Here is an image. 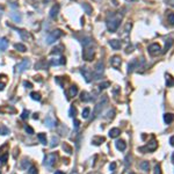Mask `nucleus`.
Returning <instances> with one entry per match:
<instances>
[{
    "instance_id": "nucleus-1",
    "label": "nucleus",
    "mask_w": 174,
    "mask_h": 174,
    "mask_svg": "<svg viewBox=\"0 0 174 174\" xmlns=\"http://www.w3.org/2000/svg\"><path fill=\"white\" fill-rule=\"evenodd\" d=\"M122 18H123V15L121 13H112L108 15L106 25L110 33H115L117 30V28L120 27V23L122 21Z\"/></svg>"
},
{
    "instance_id": "nucleus-2",
    "label": "nucleus",
    "mask_w": 174,
    "mask_h": 174,
    "mask_svg": "<svg viewBox=\"0 0 174 174\" xmlns=\"http://www.w3.org/2000/svg\"><path fill=\"white\" fill-rule=\"evenodd\" d=\"M94 56H95V49H94V45H93L92 42H91L90 44L85 45L84 52H82V57H84V59L87 60V62H92L93 58H94Z\"/></svg>"
},
{
    "instance_id": "nucleus-3",
    "label": "nucleus",
    "mask_w": 174,
    "mask_h": 174,
    "mask_svg": "<svg viewBox=\"0 0 174 174\" xmlns=\"http://www.w3.org/2000/svg\"><path fill=\"white\" fill-rule=\"evenodd\" d=\"M62 36H63V32H62L60 29H56V30L51 32V33L48 35V37H47V43H48V44H52L55 41L59 40Z\"/></svg>"
},
{
    "instance_id": "nucleus-4",
    "label": "nucleus",
    "mask_w": 174,
    "mask_h": 174,
    "mask_svg": "<svg viewBox=\"0 0 174 174\" xmlns=\"http://www.w3.org/2000/svg\"><path fill=\"white\" fill-rule=\"evenodd\" d=\"M157 149H158V143H157L156 139H152L151 142H149V144H146L144 147H139L138 150L144 152V153H146V152H153Z\"/></svg>"
},
{
    "instance_id": "nucleus-5",
    "label": "nucleus",
    "mask_w": 174,
    "mask_h": 174,
    "mask_svg": "<svg viewBox=\"0 0 174 174\" xmlns=\"http://www.w3.org/2000/svg\"><path fill=\"white\" fill-rule=\"evenodd\" d=\"M147 51H149V53H150L151 56L156 57V56H158V55L161 53V47H160L158 43H152V44L147 48Z\"/></svg>"
},
{
    "instance_id": "nucleus-6",
    "label": "nucleus",
    "mask_w": 174,
    "mask_h": 174,
    "mask_svg": "<svg viewBox=\"0 0 174 174\" xmlns=\"http://www.w3.org/2000/svg\"><path fill=\"white\" fill-rule=\"evenodd\" d=\"M80 72H81V74L84 75V78H85V80L87 81V82H91L92 81V79H93V72L88 69V67H86V66H82L81 69H80Z\"/></svg>"
},
{
    "instance_id": "nucleus-7",
    "label": "nucleus",
    "mask_w": 174,
    "mask_h": 174,
    "mask_svg": "<svg viewBox=\"0 0 174 174\" xmlns=\"http://www.w3.org/2000/svg\"><path fill=\"white\" fill-rule=\"evenodd\" d=\"M103 72H105L103 63L102 62H98L97 65H95V69H94V77H95V79H100L102 77Z\"/></svg>"
},
{
    "instance_id": "nucleus-8",
    "label": "nucleus",
    "mask_w": 174,
    "mask_h": 174,
    "mask_svg": "<svg viewBox=\"0 0 174 174\" xmlns=\"http://www.w3.org/2000/svg\"><path fill=\"white\" fill-rule=\"evenodd\" d=\"M108 102V98L106 97V95H103V98L101 99V101L99 102V103H97V106H95V108H94V115L95 116H98L100 113H101V110H102V108L105 107V105Z\"/></svg>"
},
{
    "instance_id": "nucleus-9",
    "label": "nucleus",
    "mask_w": 174,
    "mask_h": 174,
    "mask_svg": "<svg viewBox=\"0 0 174 174\" xmlns=\"http://www.w3.org/2000/svg\"><path fill=\"white\" fill-rule=\"evenodd\" d=\"M57 158H58V154H57V153H49V154L45 157L44 165H45L47 167H51V166L56 162Z\"/></svg>"
},
{
    "instance_id": "nucleus-10",
    "label": "nucleus",
    "mask_w": 174,
    "mask_h": 174,
    "mask_svg": "<svg viewBox=\"0 0 174 174\" xmlns=\"http://www.w3.org/2000/svg\"><path fill=\"white\" fill-rule=\"evenodd\" d=\"M110 65H112L114 69L120 70V67H121V65H122V58H121L120 56H117V55L113 56V57L110 58Z\"/></svg>"
},
{
    "instance_id": "nucleus-11",
    "label": "nucleus",
    "mask_w": 174,
    "mask_h": 174,
    "mask_svg": "<svg viewBox=\"0 0 174 174\" xmlns=\"http://www.w3.org/2000/svg\"><path fill=\"white\" fill-rule=\"evenodd\" d=\"M29 66H30V60H29L28 58H25V59L16 66V71H18L19 73H21V72L26 71L27 69H29Z\"/></svg>"
},
{
    "instance_id": "nucleus-12",
    "label": "nucleus",
    "mask_w": 174,
    "mask_h": 174,
    "mask_svg": "<svg viewBox=\"0 0 174 174\" xmlns=\"http://www.w3.org/2000/svg\"><path fill=\"white\" fill-rule=\"evenodd\" d=\"M18 34L20 35V37H21L22 41H27V42L33 41V35L29 32H27V30H23V29L18 30Z\"/></svg>"
},
{
    "instance_id": "nucleus-13",
    "label": "nucleus",
    "mask_w": 174,
    "mask_h": 174,
    "mask_svg": "<svg viewBox=\"0 0 174 174\" xmlns=\"http://www.w3.org/2000/svg\"><path fill=\"white\" fill-rule=\"evenodd\" d=\"M58 13H59V5L56 4V5H53V6L51 7V10H50V12H49V15H50L51 19H56L57 15H58Z\"/></svg>"
},
{
    "instance_id": "nucleus-14",
    "label": "nucleus",
    "mask_w": 174,
    "mask_h": 174,
    "mask_svg": "<svg viewBox=\"0 0 174 174\" xmlns=\"http://www.w3.org/2000/svg\"><path fill=\"white\" fill-rule=\"evenodd\" d=\"M109 45H110L114 50H119V49H121L122 43H121V41H119V40H110V41H109Z\"/></svg>"
},
{
    "instance_id": "nucleus-15",
    "label": "nucleus",
    "mask_w": 174,
    "mask_h": 174,
    "mask_svg": "<svg viewBox=\"0 0 174 174\" xmlns=\"http://www.w3.org/2000/svg\"><path fill=\"white\" fill-rule=\"evenodd\" d=\"M115 146H116V149H117V150H120V151H124V150L127 149V144H125V142H124L123 139H119V140H116Z\"/></svg>"
},
{
    "instance_id": "nucleus-16",
    "label": "nucleus",
    "mask_w": 174,
    "mask_h": 174,
    "mask_svg": "<svg viewBox=\"0 0 174 174\" xmlns=\"http://www.w3.org/2000/svg\"><path fill=\"white\" fill-rule=\"evenodd\" d=\"M65 58L64 57H59V58H55V59H51L50 60V64L51 65H63L65 64Z\"/></svg>"
},
{
    "instance_id": "nucleus-17",
    "label": "nucleus",
    "mask_w": 174,
    "mask_h": 174,
    "mask_svg": "<svg viewBox=\"0 0 174 174\" xmlns=\"http://www.w3.org/2000/svg\"><path fill=\"white\" fill-rule=\"evenodd\" d=\"M7 47H8V41H7V38H5V37L0 38V51H6V50H7Z\"/></svg>"
},
{
    "instance_id": "nucleus-18",
    "label": "nucleus",
    "mask_w": 174,
    "mask_h": 174,
    "mask_svg": "<svg viewBox=\"0 0 174 174\" xmlns=\"http://www.w3.org/2000/svg\"><path fill=\"white\" fill-rule=\"evenodd\" d=\"M135 69H139V60L138 59H134L130 64H129V72H132Z\"/></svg>"
},
{
    "instance_id": "nucleus-19",
    "label": "nucleus",
    "mask_w": 174,
    "mask_h": 174,
    "mask_svg": "<svg viewBox=\"0 0 174 174\" xmlns=\"http://www.w3.org/2000/svg\"><path fill=\"white\" fill-rule=\"evenodd\" d=\"M0 112L1 113H12V114H14V113H16V109L14 108V107H12V106H4V107H1L0 108Z\"/></svg>"
},
{
    "instance_id": "nucleus-20",
    "label": "nucleus",
    "mask_w": 174,
    "mask_h": 174,
    "mask_svg": "<svg viewBox=\"0 0 174 174\" xmlns=\"http://www.w3.org/2000/svg\"><path fill=\"white\" fill-rule=\"evenodd\" d=\"M80 100L84 101V102H88L92 100V97L90 95V93H87V92H81L80 94Z\"/></svg>"
},
{
    "instance_id": "nucleus-21",
    "label": "nucleus",
    "mask_w": 174,
    "mask_h": 174,
    "mask_svg": "<svg viewBox=\"0 0 174 174\" xmlns=\"http://www.w3.org/2000/svg\"><path fill=\"white\" fill-rule=\"evenodd\" d=\"M55 124H56V121L52 119V116H48V117L45 119V125H47L48 128L52 129V128L55 127Z\"/></svg>"
},
{
    "instance_id": "nucleus-22",
    "label": "nucleus",
    "mask_w": 174,
    "mask_h": 174,
    "mask_svg": "<svg viewBox=\"0 0 174 174\" xmlns=\"http://www.w3.org/2000/svg\"><path fill=\"white\" fill-rule=\"evenodd\" d=\"M164 121H165V123L171 124V123L174 121V114H172V113L165 114V115H164Z\"/></svg>"
},
{
    "instance_id": "nucleus-23",
    "label": "nucleus",
    "mask_w": 174,
    "mask_h": 174,
    "mask_svg": "<svg viewBox=\"0 0 174 174\" xmlns=\"http://www.w3.org/2000/svg\"><path fill=\"white\" fill-rule=\"evenodd\" d=\"M78 94V87L75 85H72L70 88H69V98H72V97H75Z\"/></svg>"
},
{
    "instance_id": "nucleus-24",
    "label": "nucleus",
    "mask_w": 174,
    "mask_h": 174,
    "mask_svg": "<svg viewBox=\"0 0 174 174\" xmlns=\"http://www.w3.org/2000/svg\"><path fill=\"white\" fill-rule=\"evenodd\" d=\"M82 8L85 10V13H86L87 15H91V14H92V12H93L92 6H91L90 4H87V3H84V4H82Z\"/></svg>"
},
{
    "instance_id": "nucleus-25",
    "label": "nucleus",
    "mask_w": 174,
    "mask_h": 174,
    "mask_svg": "<svg viewBox=\"0 0 174 174\" xmlns=\"http://www.w3.org/2000/svg\"><path fill=\"white\" fill-rule=\"evenodd\" d=\"M120 134H121V130H120L119 128H114V129H112V130L109 131V137L116 138V137L120 136Z\"/></svg>"
},
{
    "instance_id": "nucleus-26",
    "label": "nucleus",
    "mask_w": 174,
    "mask_h": 174,
    "mask_svg": "<svg viewBox=\"0 0 174 174\" xmlns=\"http://www.w3.org/2000/svg\"><path fill=\"white\" fill-rule=\"evenodd\" d=\"M106 139H105V137H102V136H95V137H93V139H92V142H93V144L94 145H100L102 142H105Z\"/></svg>"
},
{
    "instance_id": "nucleus-27",
    "label": "nucleus",
    "mask_w": 174,
    "mask_h": 174,
    "mask_svg": "<svg viewBox=\"0 0 174 174\" xmlns=\"http://www.w3.org/2000/svg\"><path fill=\"white\" fill-rule=\"evenodd\" d=\"M166 85L167 87H173L174 86V78L171 74H166Z\"/></svg>"
},
{
    "instance_id": "nucleus-28",
    "label": "nucleus",
    "mask_w": 174,
    "mask_h": 174,
    "mask_svg": "<svg viewBox=\"0 0 174 174\" xmlns=\"http://www.w3.org/2000/svg\"><path fill=\"white\" fill-rule=\"evenodd\" d=\"M14 48H15V50H18V51H20V52H26V51H27L26 45L22 44V43H15V44H14Z\"/></svg>"
},
{
    "instance_id": "nucleus-29",
    "label": "nucleus",
    "mask_w": 174,
    "mask_h": 174,
    "mask_svg": "<svg viewBox=\"0 0 174 174\" xmlns=\"http://www.w3.org/2000/svg\"><path fill=\"white\" fill-rule=\"evenodd\" d=\"M45 60H40L38 63H36V65H35V69L36 70H42V69H47V66H45Z\"/></svg>"
},
{
    "instance_id": "nucleus-30",
    "label": "nucleus",
    "mask_w": 174,
    "mask_h": 174,
    "mask_svg": "<svg viewBox=\"0 0 174 174\" xmlns=\"http://www.w3.org/2000/svg\"><path fill=\"white\" fill-rule=\"evenodd\" d=\"M30 98H32L33 100H35V101H41V99H42L41 94L37 93V92H32V93H30Z\"/></svg>"
},
{
    "instance_id": "nucleus-31",
    "label": "nucleus",
    "mask_w": 174,
    "mask_h": 174,
    "mask_svg": "<svg viewBox=\"0 0 174 174\" xmlns=\"http://www.w3.org/2000/svg\"><path fill=\"white\" fill-rule=\"evenodd\" d=\"M58 143H59V137H57V136H52V138H51V143H50V147H55V146H57V145H58Z\"/></svg>"
},
{
    "instance_id": "nucleus-32",
    "label": "nucleus",
    "mask_w": 174,
    "mask_h": 174,
    "mask_svg": "<svg viewBox=\"0 0 174 174\" xmlns=\"http://www.w3.org/2000/svg\"><path fill=\"white\" fill-rule=\"evenodd\" d=\"M10 132H11L10 129H8L6 125H0V135L5 136V135H8Z\"/></svg>"
},
{
    "instance_id": "nucleus-33",
    "label": "nucleus",
    "mask_w": 174,
    "mask_h": 174,
    "mask_svg": "<svg viewBox=\"0 0 174 174\" xmlns=\"http://www.w3.org/2000/svg\"><path fill=\"white\" fill-rule=\"evenodd\" d=\"M139 167H140L143 171H149L150 164H149V161H142V162L139 164Z\"/></svg>"
},
{
    "instance_id": "nucleus-34",
    "label": "nucleus",
    "mask_w": 174,
    "mask_h": 174,
    "mask_svg": "<svg viewBox=\"0 0 174 174\" xmlns=\"http://www.w3.org/2000/svg\"><path fill=\"white\" fill-rule=\"evenodd\" d=\"M63 150H64L66 153H69V154H71V153H72V151H73V150H72V147H71L67 143H64V144H63Z\"/></svg>"
},
{
    "instance_id": "nucleus-35",
    "label": "nucleus",
    "mask_w": 174,
    "mask_h": 174,
    "mask_svg": "<svg viewBox=\"0 0 174 174\" xmlns=\"http://www.w3.org/2000/svg\"><path fill=\"white\" fill-rule=\"evenodd\" d=\"M90 113H91V109L88 108V107H86L84 110H82V119H88V116H90Z\"/></svg>"
},
{
    "instance_id": "nucleus-36",
    "label": "nucleus",
    "mask_w": 174,
    "mask_h": 174,
    "mask_svg": "<svg viewBox=\"0 0 174 174\" xmlns=\"http://www.w3.org/2000/svg\"><path fill=\"white\" fill-rule=\"evenodd\" d=\"M167 20H168V22H169L172 26H174V13L168 12V14H167Z\"/></svg>"
},
{
    "instance_id": "nucleus-37",
    "label": "nucleus",
    "mask_w": 174,
    "mask_h": 174,
    "mask_svg": "<svg viewBox=\"0 0 174 174\" xmlns=\"http://www.w3.org/2000/svg\"><path fill=\"white\" fill-rule=\"evenodd\" d=\"M37 137H38V139L41 140V143H42L43 145H47V137H45L44 134H38Z\"/></svg>"
},
{
    "instance_id": "nucleus-38",
    "label": "nucleus",
    "mask_w": 174,
    "mask_h": 174,
    "mask_svg": "<svg viewBox=\"0 0 174 174\" xmlns=\"http://www.w3.org/2000/svg\"><path fill=\"white\" fill-rule=\"evenodd\" d=\"M7 157H8V153L7 152H4V153H0V161L3 164H5L7 161Z\"/></svg>"
},
{
    "instance_id": "nucleus-39",
    "label": "nucleus",
    "mask_w": 174,
    "mask_h": 174,
    "mask_svg": "<svg viewBox=\"0 0 174 174\" xmlns=\"http://www.w3.org/2000/svg\"><path fill=\"white\" fill-rule=\"evenodd\" d=\"M12 18H13V20H14L15 22H21V20H22L21 15L18 14V13H12Z\"/></svg>"
},
{
    "instance_id": "nucleus-40",
    "label": "nucleus",
    "mask_w": 174,
    "mask_h": 174,
    "mask_svg": "<svg viewBox=\"0 0 174 174\" xmlns=\"http://www.w3.org/2000/svg\"><path fill=\"white\" fill-rule=\"evenodd\" d=\"M30 165V161L29 160H27V159H23L22 161H21V168H23V169H26V168H28V166Z\"/></svg>"
},
{
    "instance_id": "nucleus-41",
    "label": "nucleus",
    "mask_w": 174,
    "mask_h": 174,
    "mask_svg": "<svg viewBox=\"0 0 174 174\" xmlns=\"http://www.w3.org/2000/svg\"><path fill=\"white\" fill-rule=\"evenodd\" d=\"M69 115L71 116V117H75V115H77V109L72 106L71 108H70V112H69Z\"/></svg>"
},
{
    "instance_id": "nucleus-42",
    "label": "nucleus",
    "mask_w": 174,
    "mask_h": 174,
    "mask_svg": "<svg viewBox=\"0 0 174 174\" xmlns=\"http://www.w3.org/2000/svg\"><path fill=\"white\" fill-rule=\"evenodd\" d=\"M28 174H38V171L35 166H30V168L28 169Z\"/></svg>"
},
{
    "instance_id": "nucleus-43",
    "label": "nucleus",
    "mask_w": 174,
    "mask_h": 174,
    "mask_svg": "<svg viewBox=\"0 0 174 174\" xmlns=\"http://www.w3.org/2000/svg\"><path fill=\"white\" fill-rule=\"evenodd\" d=\"M29 114H30V112H29V110H27V109H25V110L22 112V114H21V119H22V120H26V119H28Z\"/></svg>"
},
{
    "instance_id": "nucleus-44",
    "label": "nucleus",
    "mask_w": 174,
    "mask_h": 174,
    "mask_svg": "<svg viewBox=\"0 0 174 174\" xmlns=\"http://www.w3.org/2000/svg\"><path fill=\"white\" fill-rule=\"evenodd\" d=\"M110 86V82L109 81H105V82H102V84H100V90H103V88H107V87H109Z\"/></svg>"
},
{
    "instance_id": "nucleus-45",
    "label": "nucleus",
    "mask_w": 174,
    "mask_h": 174,
    "mask_svg": "<svg viewBox=\"0 0 174 174\" xmlns=\"http://www.w3.org/2000/svg\"><path fill=\"white\" fill-rule=\"evenodd\" d=\"M154 174H161V167H160V164H157L154 166Z\"/></svg>"
},
{
    "instance_id": "nucleus-46",
    "label": "nucleus",
    "mask_w": 174,
    "mask_h": 174,
    "mask_svg": "<svg viewBox=\"0 0 174 174\" xmlns=\"http://www.w3.org/2000/svg\"><path fill=\"white\" fill-rule=\"evenodd\" d=\"M25 130H26L29 135H34V129H33V128H30L29 125H25Z\"/></svg>"
},
{
    "instance_id": "nucleus-47",
    "label": "nucleus",
    "mask_w": 174,
    "mask_h": 174,
    "mask_svg": "<svg viewBox=\"0 0 174 174\" xmlns=\"http://www.w3.org/2000/svg\"><path fill=\"white\" fill-rule=\"evenodd\" d=\"M23 86L26 87V88H32V87H33L32 82H29V81H25V82H23Z\"/></svg>"
},
{
    "instance_id": "nucleus-48",
    "label": "nucleus",
    "mask_w": 174,
    "mask_h": 174,
    "mask_svg": "<svg viewBox=\"0 0 174 174\" xmlns=\"http://www.w3.org/2000/svg\"><path fill=\"white\" fill-rule=\"evenodd\" d=\"M172 43H173V41H172V40H168V44L166 43V45H165V50H164V51H167V50L169 49V47L172 45Z\"/></svg>"
},
{
    "instance_id": "nucleus-49",
    "label": "nucleus",
    "mask_w": 174,
    "mask_h": 174,
    "mask_svg": "<svg viewBox=\"0 0 174 174\" xmlns=\"http://www.w3.org/2000/svg\"><path fill=\"white\" fill-rule=\"evenodd\" d=\"M73 125H74V129L77 130V129L79 128V125H80V122H79L78 120H74V122H73Z\"/></svg>"
},
{
    "instance_id": "nucleus-50",
    "label": "nucleus",
    "mask_w": 174,
    "mask_h": 174,
    "mask_svg": "<svg viewBox=\"0 0 174 174\" xmlns=\"http://www.w3.org/2000/svg\"><path fill=\"white\" fill-rule=\"evenodd\" d=\"M110 171H115V168H116V164L115 162H113V164H110Z\"/></svg>"
},
{
    "instance_id": "nucleus-51",
    "label": "nucleus",
    "mask_w": 174,
    "mask_h": 174,
    "mask_svg": "<svg viewBox=\"0 0 174 174\" xmlns=\"http://www.w3.org/2000/svg\"><path fill=\"white\" fill-rule=\"evenodd\" d=\"M169 143H171L172 146H174V136H172V137L169 138Z\"/></svg>"
},
{
    "instance_id": "nucleus-52",
    "label": "nucleus",
    "mask_w": 174,
    "mask_h": 174,
    "mask_svg": "<svg viewBox=\"0 0 174 174\" xmlns=\"http://www.w3.org/2000/svg\"><path fill=\"white\" fill-rule=\"evenodd\" d=\"M34 79H35L36 81H42V79H41V77H40V75H38V77H37V75H36V77H34Z\"/></svg>"
},
{
    "instance_id": "nucleus-53",
    "label": "nucleus",
    "mask_w": 174,
    "mask_h": 174,
    "mask_svg": "<svg viewBox=\"0 0 174 174\" xmlns=\"http://www.w3.org/2000/svg\"><path fill=\"white\" fill-rule=\"evenodd\" d=\"M4 87H5V84L0 82V91H3V90H4Z\"/></svg>"
},
{
    "instance_id": "nucleus-54",
    "label": "nucleus",
    "mask_w": 174,
    "mask_h": 174,
    "mask_svg": "<svg viewBox=\"0 0 174 174\" xmlns=\"http://www.w3.org/2000/svg\"><path fill=\"white\" fill-rule=\"evenodd\" d=\"M33 119H34V120H37V119H38V114H37V113H35V114L33 115Z\"/></svg>"
},
{
    "instance_id": "nucleus-55",
    "label": "nucleus",
    "mask_w": 174,
    "mask_h": 174,
    "mask_svg": "<svg viewBox=\"0 0 174 174\" xmlns=\"http://www.w3.org/2000/svg\"><path fill=\"white\" fill-rule=\"evenodd\" d=\"M55 174H65L64 172H62V171H56L55 172Z\"/></svg>"
},
{
    "instance_id": "nucleus-56",
    "label": "nucleus",
    "mask_w": 174,
    "mask_h": 174,
    "mask_svg": "<svg viewBox=\"0 0 174 174\" xmlns=\"http://www.w3.org/2000/svg\"><path fill=\"white\" fill-rule=\"evenodd\" d=\"M125 1H128V3H134V1H137V0H125Z\"/></svg>"
},
{
    "instance_id": "nucleus-57",
    "label": "nucleus",
    "mask_w": 174,
    "mask_h": 174,
    "mask_svg": "<svg viewBox=\"0 0 174 174\" xmlns=\"http://www.w3.org/2000/svg\"><path fill=\"white\" fill-rule=\"evenodd\" d=\"M172 161H173V164H174V154L172 156Z\"/></svg>"
}]
</instances>
